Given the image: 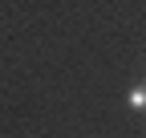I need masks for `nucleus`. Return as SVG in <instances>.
I'll list each match as a JSON object with an SVG mask.
<instances>
[{
  "label": "nucleus",
  "instance_id": "f257e3e1",
  "mask_svg": "<svg viewBox=\"0 0 146 138\" xmlns=\"http://www.w3.org/2000/svg\"><path fill=\"white\" fill-rule=\"evenodd\" d=\"M126 106L130 110H146V85H134V90L126 94Z\"/></svg>",
  "mask_w": 146,
  "mask_h": 138
}]
</instances>
